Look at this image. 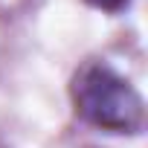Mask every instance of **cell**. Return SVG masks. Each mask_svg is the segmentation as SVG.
<instances>
[{
    "mask_svg": "<svg viewBox=\"0 0 148 148\" xmlns=\"http://www.w3.org/2000/svg\"><path fill=\"white\" fill-rule=\"evenodd\" d=\"M76 113L108 134H139L145 128V102L139 90L108 61H84L70 82Z\"/></svg>",
    "mask_w": 148,
    "mask_h": 148,
    "instance_id": "cell-1",
    "label": "cell"
},
{
    "mask_svg": "<svg viewBox=\"0 0 148 148\" xmlns=\"http://www.w3.org/2000/svg\"><path fill=\"white\" fill-rule=\"evenodd\" d=\"M84 3L93 6V9H102L108 15H119V12H125L131 6V0H84Z\"/></svg>",
    "mask_w": 148,
    "mask_h": 148,
    "instance_id": "cell-2",
    "label": "cell"
}]
</instances>
